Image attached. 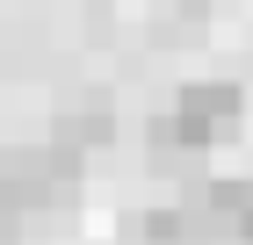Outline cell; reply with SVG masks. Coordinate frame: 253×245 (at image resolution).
I'll return each mask as SVG.
<instances>
[{"label":"cell","mask_w":253,"mask_h":245,"mask_svg":"<svg viewBox=\"0 0 253 245\" xmlns=\"http://www.w3.org/2000/svg\"><path fill=\"white\" fill-rule=\"evenodd\" d=\"M80 166H87V151L73 144H0V202L7 209H51V202H73L80 188Z\"/></svg>","instance_id":"cell-2"},{"label":"cell","mask_w":253,"mask_h":245,"mask_svg":"<svg viewBox=\"0 0 253 245\" xmlns=\"http://www.w3.org/2000/svg\"><path fill=\"white\" fill-rule=\"evenodd\" d=\"M22 231H29V216H22V209H7V202H0V245H22Z\"/></svg>","instance_id":"cell-4"},{"label":"cell","mask_w":253,"mask_h":245,"mask_svg":"<svg viewBox=\"0 0 253 245\" xmlns=\"http://www.w3.org/2000/svg\"><path fill=\"white\" fill-rule=\"evenodd\" d=\"M239 115H246V87H239V79H188L174 94V108L145 123V144H152L159 166L203 159L210 144H224V137L239 130Z\"/></svg>","instance_id":"cell-1"},{"label":"cell","mask_w":253,"mask_h":245,"mask_svg":"<svg viewBox=\"0 0 253 245\" xmlns=\"http://www.w3.org/2000/svg\"><path fill=\"white\" fill-rule=\"evenodd\" d=\"M109 137H116V108H109V94H80V101H58V115H51V144L101 151Z\"/></svg>","instance_id":"cell-3"}]
</instances>
